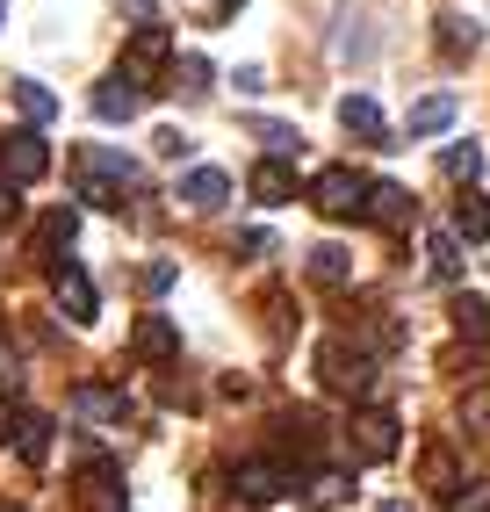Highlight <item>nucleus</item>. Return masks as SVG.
I'll list each match as a JSON object with an SVG mask.
<instances>
[{
    "instance_id": "nucleus-1",
    "label": "nucleus",
    "mask_w": 490,
    "mask_h": 512,
    "mask_svg": "<svg viewBox=\"0 0 490 512\" xmlns=\"http://www.w3.org/2000/svg\"><path fill=\"white\" fill-rule=\"evenodd\" d=\"M318 383H325L332 397H368V390H375V354L354 347L346 332H332L325 347H318Z\"/></svg>"
},
{
    "instance_id": "nucleus-2",
    "label": "nucleus",
    "mask_w": 490,
    "mask_h": 512,
    "mask_svg": "<svg viewBox=\"0 0 490 512\" xmlns=\"http://www.w3.org/2000/svg\"><path fill=\"white\" fill-rule=\"evenodd\" d=\"M44 174H51L44 130H8V138H0V188H29V181H44Z\"/></svg>"
},
{
    "instance_id": "nucleus-3",
    "label": "nucleus",
    "mask_w": 490,
    "mask_h": 512,
    "mask_svg": "<svg viewBox=\"0 0 490 512\" xmlns=\"http://www.w3.org/2000/svg\"><path fill=\"white\" fill-rule=\"evenodd\" d=\"M51 296H58V311L73 318V325H94V311H101L94 275H87L80 260H51Z\"/></svg>"
},
{
    "instance_id": "nucleus-4",
    "label": "nucleus",
    "mask_w": 490,
    "mask_h": 512,
    "mask_svg": "<svg viewBox=\"0 0 490 512\" xmlns=\"http://www.w3.org/2000/svg\"><path fill=\"white\" fill-rule=\"evenodd\" d=\"M361 195H368V181L354 166H325V174L310 181V202H318L325 217H361Z\"/></svg>"
},
{
    "instance_id": "nucleus-5",
    "label": "nucleus",
    "mask_w": 490,
    "mask_h": 512,
    "mask_svg": "<svg viewBox=\"0 0 490 512\" xmlns=\"http://www.w3.org/2000/svg\"><path fill=\"white\" fill-rule=\"evenodd\" d=\"M159 65H173V37H166L159 22H152V29H137V37H130V51H123V73H116V80L145 87V80L159 73Z\"/></svg>"
},
{
    "instance_id": "nucleus-6",
    "label": "nucleus",
    "mask_w": 490,
    "mask_h": 512,
    "mask_svg": "<svg viewBox=\"0 0 490 512\" xmlns=\"http://www.w3.org/2000/svg\"><path fill=\"white\" fill-rule=\"evenodd\" d=\"M80 505L87 512H123V469L109 455H87L80 462Z\"/></svg>"
},
{
    "instance_id": "nucleus-7",
    "label": "nucleus",
    "mask_w": 490,
    "mask_h": 512,
    "mask_svg": "<svg viewBox=\"0 0 490 512\" xmlns=\"http://www.w3.org/2000/svg\"><path fill=\"white\" fill-rule=\"evenodd\" d=\"M411 188H397V181H368V195H361V217L368 224H382V231H404L411 224Z\"/></svg>"
},
{
    "instance_id": "nucleus-8",
    "label": "nucleus",
    "mask_w": 490,
    "mask_h": 512,
    "mask_svg": "<svg viewBox=\"0 0 490 512\" xmlns=\"http://www.w3.org/2000/svg\"><path fill=\"white\" fill-rule=\"evenodd\" d=\"M231 491H238L245 505H274V498L289 491V469H282V462H238V469H231Z\"/></svg>"
},
{
    "instance_id": "nucleus-9",
    "label": "nucleus",
    "mask_w": 490,
    "mask_h": 512,
    "mask_svg": "<svg viewBox=\"0 0 490 512\" xmlns=\"http://www.w3.org/2000/svg\"><path fill=\"white\" fill-rule=\"evenodd\" d=\"M354 455L361 462H390L397 455V419L390 412H361L354 419Z\"/></svg>"
},
{
    "instance_id": "nucleus-10",
    "label": "nucleus",
    "mask_w": 490,
    "mask_h": 512,
    "mask_svg": "<svg viewBox=\"0 0 490 512\" xmlns=\"http://www.w3.org/2000/svg\"><path fill=\"white\" fill-rule=\"evenodd\" d=\"M181 202H188V210H224V202H231V174H224V166H195V174L181 181Z\"/></svg>"
},
{
    "instance_id": "nucleus-11",
    "label": "nucleus",
    "mask_w": 490,
    "mask_h": 512,
    "mask_svg": "<svg viewBox=\"0 0 490 512\" xmlns=\"http://www.w3.org/2000/svg\"><path fill=\"white\" fill-rule=\"evenodd\" d=\"M454 116H462V101H454V94H426V101H411L404 130H411V138H440V130H447Z\"/></svg>"
},
{
    "instance_id": "nucleus-12",
    "label": "nucleus",
    "mask_w": 490,
    "mask_h": 512,
    "mask_svg": "<svg viewBox=\"0 0 490 512\" xmlns=\"http://www.w3.org/2000/svg\"><path fill=\"white\" fill-rule=\"evenodd\" d=\"M137 109H145V94H137L130 80H116V73H109V80L94 87V116H101V123H130Z\"/></svg>"
},
{
    "instance_id": "nucleus-13",
    "label": "nucleus",
    "mask_w": 490,
    "mask_h": 512,
    "mask_svg": "<svg viewBox=\"0 0 490 512\" xmlns=\"http://www.w3.org/2000/svg\"><path fill=\"white\" fill-rule=\"evenodd\" d=\"M130 347L145 354V361H173V354H181V332H173V318H137Z\"/></svg>"
},
{
    "instance_id": "nucleus-14",
    "label": "nucleus",
    "mask_w": 490,
    "mask_h": 512,
    "mask_svg": "<svg viewBox=\"0 0 490 512\" xmlns=\"http://www.w3.org/2000/svg\"><path fill=\"white\" fill-rule=\"evenodd\" d=\"M73 412H80V419H130V397L109 390V383H80V390H73Z\"/></svg>"
},
{
    "instance_id": "nucleus-15",
    "label": "nucleus",
    "mask_w": 490,
    "mask_h": 512,
    "mask_svg": "<svg viewBox=\"0 0 490 512\" xmlns=\"http://www.w3.org/2000/svg\"><path fill=\"white\" fill-rule=\"evenodd\" d=\"M339 130H346V138H368V145H382V109H375L368 94H346V101H339Z\"/></svg>"
},
{
    "instance_id": "nucleus-16",
    "label": "nucleus",
    "mask_w": 490,
    "mask_h": 512,
    "mask_svg": "<svg viewBox=\"0 0 490 512\" xmlns=\"http://www.w3.org/2000/svg\"><path fill=\"white\" fill-rule=\"evenodd\" d=\"M476 44H483V22H476V15L440 8V51H447V58H469Z\"/></svg>"
},
{
    "instance_id": "nucleus-17",
    "label": "nucleus",
    "mask_w": 490,
    "mask_h": 512,
    "mask_svg": "<svg viewBox=\"0 0 490 512\" xmlns=\"http://www.w3.org/2000/svg\"><path fill=\"white\" fill-rule=\"evenodd\" d=\"M8 448H15L29 469H37V462L51 455V419H44V412H22V426H15V440H8Z\"/></svg>"
},
{
    "instance_id": "nucleus-18",
    "label": "nucleus",
    "mask_w": 490,
    "mask_h": 512,
    "mask_svg": "<svg viewBox=\"0 0 490 512\" xmlns=\"http://www.w3.org/2000/svg\"><path fill=\"white\" fill-rule=\"evenodd\" d=\"M447 238H454V246H462V238H469V246H476V238H490V202H483L476 188L454 202V231H447Z\"/></svg>"
},
{
    "instance_id": "nucleus-19",
    "label": "nucleus",
    "mask_w": 490,
    "mask_h": 512,
    "mask_svg": "<svg viewBox=\"0 0 490 512\" xmlns=\"http://www.w3.org/2000/svg\"><path fill=\"white\" fill-rule=\"evenodd\" d=\"M253 195L267 202V210H274V202H289V195H296V174H289V159H260V166H253Z\"/></svg>"
},
{
    "instance_id": "nucleus-20",
    "label": "nucleus",
    "mask_w": 490,
    "mask_h": 512,
    "mask_svg": "<svg viewBox=\"0 0 490 512\" xmlns=\"http://www.w3.org/2000/svg\"><path fill=\"white\" fill-rule=\"evenodd\" d=\"M15 109L29 116V130H44V123L58 116V94H51L44 80H15Z\"/></svg>"
},
{
    "instance_id": "nucleus-21",
    "label": "nucleus",
    "mask_w": 490,
    "mask_h": 512,
    "mask_svg": "<svg viewBox=\"0 0 490 512\" xmlns=\"http://www.w3.org/2000/svg\"><path fill=\"white\" fill-rule=\"evenodd\" d=\"M346 275H354V253H346V246H318V253H310V282L339 289Z\"/></svg>"
},
{
    "instance_id": "nucleus-22",
    "label": "nucleus",
    "mask_w": 490,
    "mask_h": 512,
    "mask_svg": "<svg viewBox=\"0 0 490 512\" xmlns=\"http://www.w3.org/2000/svg\"><path fill=\"white\" fill-rule=\"evenodd\" d=\"M303 498H310V505H346V498H354V476H346V469H318V476L303 484Z\"/></svg>"
},
{
    "instance_id": "nucleus-23",
    "label": "nucleus",
    "mask_w": 490,
    "mask_h": 512,
    "mask_svg": "<svg viewBox=\"0 0 490 512\" xmlns=\"http://www.w3.org/2000/svg\"><path fill=\"white\" fill-rule=\"evenodd\" d=\"M426 267H433L440 282H454V275H462V246H454L447 231H433V238H426Z\"/></svg>"
},
{
    "instance_id": "nucleus-24",
    "label": "nucleus",
    "mask_w": 490,
    "mask_h": 512,
    "mask_svg": "<svg viewBox=\"0 0 490 512\" xmlns=\"http://www.w3.org/2000/svg\"><path fill=\"white\" fill-rule=\"evenodd\" d=\"M209 80H217V73H209V58H173V94H209Z\"/></svg>"
},
{
    "instance_id": "nucleus-25",
    "label": "nucleus",
    "mask_w": 490,
    "mask_h": 512,
    "mask_svg": "<svg viewBox=\"0 0 490 512\" xmlns=\"http://www.w3.org/2000/svg\"><path fill=\"white\" fill-rule=\"evenodd\" d=\"M440 174H447V181H462V188H469V181L483 174V145H447V159H440Z\"/></svg>"
},
{
    "instance_id": "nucleus-26",
    "label": "nucleus",
    "mask_w": 490,
    "mask_h": 512,
    "mask_svg": "<svg viewBox=\"0 0 490 512\" xmlns=\"http://www.w3.org/2000/svg\"><path fill=\"white\" fill-rule=\"evenodd\" d=\"M73 231H80V210H51L44 231H37V246L44 253H65V246H73Z\"/></svg>"
},
{
    "instance_id": "nucleus-27",
    "label": "nucleus",
    "mask_w": 490,
    "mask_h": 512,
    "mask_svg": "<svg viewBox=\"0 0 490 512\" xmlns=\"http://www.w3.org/2000/svg\"><path fill=\"white\" fill-rule=\"evenodd\" d=\"M454 325H462L469 339H490V303L483 296H454Z\"/></svg>"
},
{
    "instance_id": "nucleus-28",
    "label": "nucleus",
    "mask_w": 490,
    "mask_h": 512,
    "mask_svg": "<svg viewBox=\"0 0 490 512\" xmlns=\"http://www.w3.org/2000/svg\"><path fill=\"white\" fill-rule=\"evenodd\" d=\"M447 512H490V476H476V484H454V505Z\"/></svg>"
},
{
    "instance_id": "nucleus-29",
    "label": "nucleus",
    "mask_w": 490,
    "mask_h": 512,
    "mask_svg": "<svg viewBox=\"0 0 490 512\" xmlns=\"http://www.w3.org/2000/svg\"><path fill=\"white\" fill-rule=\"evenodd\" d=\"M462 426H469V433H490V383L462 397Z\"/></svg>"
},
{
    "instance_id": "nucleus-30",
    "label": "nucleus",
    "mask_w": 490,
    "mask_h": 512,
    "mask_svg": "<svg viewBox=\"0 0 490 512\" xmlns=\"http://www.w3.org/2000/svg\"><path fill=\"white\" fill-rule=\"evenodd\" d=\"M260 145H267V159H289V152H296L303 138H296L289 123H260Z\"/></svg>"
},
{
    "instance_id": "nucleus-31",
    "label": "nucleus",
    "mask_w": 490,
    "mask_h": 512,
    "mask_svg": "<svg viewBox=\"0 0 490 512\" xmlns=\"http://www.w3.org/2000/svg\"><path fill=\"white\" fill-rule=\"evenodd\" d=\"M152 152H159V159H188V130H159Z\"/></svg>"
},
{
    "instance_id": "nucleus-32",
    "label": "nucleus",
    "mask_w": 490,
    "mask_h": 512,
    "mask_svg": "<svg viewBox=\"0 0 490 512\" xmlns=\"http://www.w3.org/2000/svg\"><path fill=\"white\" fill-rule=\"evenodd\" d=\"M166 289H173V260H152L145 267V296H166Z\"/></svg>"
},
{
    "instance_id": "nucleus-33",
    "label": "nucleus",
    "mask_w": 490,
    "mask_h": 512,
    "mask_svg": "<svg viewBox=\"0 0 490 512\" xmlns=\"http://www.w3.org/2000/svg\"><path fill=\"white\" fill-rule=\"evenodd\" d=\"M426 484H440V491H454V462H447V455H440V448H433V455H426Z\"/></svg>"
},
{
    "instance_id": "nucleus-34",
    "label": "nucleus",
    "mask_w": 490,
    "mask_h": 512,
    "mask_svg": "<svg viewBox=\"0 0 490 512\" xmlns=\"http://www.w3.org/2000/svg\"><path fill=\"white\" fill-rule=\"evenodd\" d=\"M15 426H22V404H15V397H0V448L15 440Z\"/></svg>"
},
{
    "instance_id": "nucleus-35",
    "label": "nucleus",
    "mask_w": 490,
    "mask_h": 512,
    "mask_svg": "<svg viewBox=\"0 0 490 512\" xmlns=\"http://www.w3.org/2000/svg\"><path fill=\"white\" fill-rule=\"evenodd\" d=\"M123 15H137V22H145V29L159 22V8H152V0H123Z\"/></svg>"
},
{
    "instance_id": "nucleus-36",
    "label": "nucleus",
    "mask_w": 490,
    "mask_h": 512,
    "mask_svg": "<svg viewBox=\"0 0 490 512\" xmlns=\"http://www.w3.org/2000/svg\"><path fill=\"white\" fill-rule=\"evenodd\" d=\"M15 217V188H0V224H8Z\"/></svg>"
},
{
    "instance_id": "nucleus-37",
    "label": "nucleus",
    "mask_w": 490,
    "mask_h": 512,
    "mask_svg": "<svg viewBox=\"0 0 490 512\" xmlns=\"http://www.w3.org/2000/svg\"><path fill=\"white\" fill-rule=\"evenodd\" d=\"M0 512H29V505H15V498H0Z\"/></svg>"
},
{
    "instance_id": "nucleus-38",
    "label": "nucleus",
    "mask_w": 490,
    "mask_h": 512,
    "mask_svg": "<svg viewBox=\"0 0 490 512\" xmlns=\"http://www.w3.org/2000/svg\"><path fill=\"white\" fill-rule=\"evenodd\" d=\"M382 512H411V505H404V498H390V505H382Z\"/></svg>"
},
{
    "instance_id": "nucleus-39",
    "label": "nucleus",
    "mask_w": 490,
    "mask_h": 512,
    "mask_svg": "<svg viewBox=\"0 0 490 512\" xmlns=\"http://www.w3.org/2000/svg\"><path fill=\"white\" fill-rule=\"evenodd\" d=\"M0 22H8V0H0Z\"/></svg>"
}]
</instances>
